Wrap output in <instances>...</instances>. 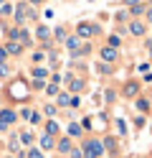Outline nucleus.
Here are the masks:
<instances>
[{"label": "nucleus", "mask_w": 152, "mask_h": 158, "mask_svg": "<svg viewBox=\"0 0 152 158\" xmlns=\"http://www.w3.org/2000/svg\"><path fill=\"white\" fill-rule=\"evenodd\" d=\"M33 77H38V79H41V77H46V72H43V69H33Z\"/></svg>", "instance_id": "18"}, {"label": "nucleus", "mask_w": 152, "mask_h": 158, "mask_svg": "<svg viewBox=\"0 0 152 158\" xmlns=\"http://www.w3.org/2000/svg\"><path fill=\"white\" fill-rule=\"evenodd\" d=\"M41 148H46V151H51V148H53V138H51L48 133L41 138Z\"/></svg>", "instance_id": "5"}, {"label": "nucleus", "mask_w": 152, "mask_h": 158, "mask_svg": "<svg viewBox=\"0 0 152 158\" xmlns=\"http://www.w3.org/2000/svg\"><path fill=\"white\" fill-rule=\"evenodd\" d=\"M0 120H3V125L15 123V112H13V110H3V112H0Z\"/></svg>", "instance_id": "2"}, {"label": "nucleus", "mask_w": 152, "mask_h": 158, "mask_svg": "<svg viewBox=\"0 0 152 158\" xmlns=\"http://www.w3.org/2000/svg\"><path fill=\"white\" fill-rule=\"evenodd\" d=\"M68 133H71V135H79V133H81V127H79V125L74 123V125H71V127H68Z\"/></svg>", "instance_id": "14"}, {"label": "nucleus", "mask_w": 152, "mask_h": 158, "mask_svg": "<svg viewBox=\"0 0 152 158\" xmlns=\"http://www.w3.org/2000/svg\"><path fill=\"white\" fill-rule=\"evenodd\" d=\"M30 3H41V0H30Z\"/></svg>", "instance_id": "22"}, {"label": "nucleus", "mask_w": 152, "mask_h": 158, "mask_svg": "<svg viewBox=\"0 0 152 158\" xmlns=\"http://www.w3.org/2000/svg\"><path fill=\"white\" fill-rule=\"evenodd\" d=\"M68 102H71L68 94H61V97H58V105H68Z\"/></svg>", "instance_id": "13"}, {"label": "nucleus", "mask_w": 152, "mask_h": 158, "mask_svg": "<svg viewBox=\"0 0 152 158\" xmlns=\"http://www.w3.org/2000/svg\"><path fill=\"white\" fill-rule=\"evenodd\" d=\"M104 145L109 148V151H114V138H107V140H104Z\"/></svg>", "instance_id": "16"}, {"label": "nucleus", "mask_w": 152, "mask_h": 158, "mask_svg": "<svg viewBox=\"0 0 152 158\" xmlns=\"http://www.w3.org/2000/svg\"><path fill=\"white\" fill-rule=\"evenodd\" d=\"M23 143L30 145V143H33V135H30V133H23Z\"/></svg>", "instance_id": "15"}, {"label": "nucleus", "mask_w": 152, "mask_h": 158, "mask_svg": "<svg viewBox=\"0 0 152 158\" xmlns=\"http://www.w3.org/2000/svg\"><path fill=\"white\" fill-rule=\"evenodd\" d=\"M30 123L38 125V123H41V115H38V112H30Z\"/></svg>", "instance_id": "17"}, {"label": "nucleus", "mask_w": 152, "mask_h": 158, "mask_svg": "<svg viewBox=\"0 0 152 158\" xmlns=\"http://www.w3.org/2000/svg\"><path fill=\"white\" fill-rule=\"evenodd\" d=\"M46 130H48V135L58 133V123H48V125H46Z\"/></svg>", "instance_id": "10"}, {"label": "nucleus", "mask_w": 152, "mask_h": 158, "mask_svg": "<svg viewBox=\"0 0 152 158\" xmlns=\"http://www.w3.org/2000/svg\"><path fill=\"white\" fill-rule=\"evenodd\" d=\"M81 87H84V82H81V79H76V82H71V89H74V92H79Z\"/></svg>", "instance_id": "11"}, {"label": "nucleus", "mask_w": 152, "mask_h": 158, "mask_svg": "<svg viewBox=\"0 0 152 158\" xmlns=\"http://www.w3.org/2000/svg\"><path fill=\"white\" fill-rule=\"evenodd\" d=\"M132 33L142 36V33H145V26H142V23H132Z\"/></svg>", "instance_id": "8"}, {"label": "nucleus", "mask_w": 152, "mask_h": 158, "mask_svg": "<svg viewBox=\"0 0 152 158\" xmlns=\"http://www.w3.org/2000/svg\"><path fill=\"white\" fill-rule=\"evenodd\" d=\"M137 89H139L137 82H129V84L124 87V94H127V97H132V94H137Z\"/></svg>", "instance_id": "7"}, {"label": "nucleus", "mask_w": 152, "mask_h": 158, "mask_svg": "<svg viewBox=\"0 0 152 158\" xmlns=\"http://www.w3.org/2000/svg\"><path fill=\"white\" fill-rule=\"evenodd\" d=\"M8 54H20V46L18 44H10L8 46Z\"/></svg>", "instance_id": "12"}, {"label": "nucleus", "mask_w": 152, "mask_h": 158, "mask_svg": "<svg viewBox=\"0 0 152 158\" xmlns=\"http://www.w3.org/2000/svg\"><path fill=\"white\" fill-rule=\"evenodd\" d=\"M0 5H3V0H0Z\"/></svg>", "instance_id": "23"}, {"label": "nucleus", "mask_w": 152, "mask_h": 158, "mask_svg": "<svg viewBox=\"0 0 152 158\" xmlns=\"http://www.w3.org/2000/svg\"><path fill=\"white\" fill-rule=\"evenodd\" d=\"M147 18H150V21H152V10H147Z\"/></svg>", "instance_id": "21"}, {"label": "nucleus", "mask_w": 152, "mask_h": 158, "mask_svg": "<svg viewBox=\"0 0 152 158\" xmlns=\"http://www.w3.org/2000/svg\"><path fill=\"white\" fill-rule=\"evenodd\" d=\"M58 151L61 153H66V151H71V140L66 138V140H61V145H58Z\"/></svg>", "instance_id": "9"}, {"label": "nucleus", "mask_w": 152, "mask_h": 158, "mask_svg": "<svg viewBox=\"0 0 152 158\" xmlns=\"http://www.w3.org/2000/svg\"><path fill=\"white\" fill-rule=\"evenodd\" d=\"M101 59L104 61H117V51L114 48H101Z\"/></svg>", "instance_id": "3"}, {"label": "nucleus", "mask_w": 152, "mask_h": 158, "mask_svg": "<svg viewBox=\"0 0 152 158\" xmlns=\"http://www.w3.org/2000/svg\"><path fill=\"white\" fill-rule=\"evenodd\" d=\"M71 158H81V151H76V148H74V151H71Z\"/></svg>", "instance_id": "20"}, {"label": "nucleus", "mask_w": 152, "mask_h": 158, "mask_svg": "<svg viewBox=\"0 0 152 158\" xmlns=\"http://www.w3.org/2000/svg\"><path fill=\"white\" fill-rule=\"evenodd\" d=\"M101 153V145L96 140H86V158H99Z\"/></svg>", "instance_id": "1"}, {"label": "nucleus", "mask_w": 152, "mask_h": 158, "mask_svg": "<svg viewBox=\"0 0 152 158\" xmlns=\"http://www.w3.org/2000/svg\"><path fill=\"white\" fill-rule=\"evenodd\" d=\"M28 158H43V156H41V151H30V156Z\"/></svg>", "instance_id": "19"}, {"label": "nucleus", "mask_w": 152, "mask_h": 158, "mask_svg": "<svg viewBox=\"0 0 152 158\" xmlns=\"http://www.w3.org/2000/svg\"><path fill=\"white\" fill-rule=\"evenodd\" d=\"M94 31H96V28H91V26H86V23H81V26H79V36H81V38H89Z\"/></svg>", "instance_id": "4"}, {"label": "nucleus", "mask_w": 152, "mask_h": 158, "mask_svg": "<svg viewBox=\"0 0 152 158\" xmlns=\"http://www.w3.org/2000/svg\"><path fill=\"white\" fill-rule=\"evenodd\" d=\"M36 36L41 38V41H48V28H46V26H38V28H36Z\"/></svg>", "instance_id": "6"}]
</instances>
